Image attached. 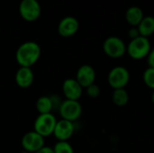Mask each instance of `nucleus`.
<instances>
[{
	"label": "nucleus",
	"mask_w": 154,
	"mask_h": 153,
	"mask_svg": "<svg viewBox=\"0 0 154 153\" xmlns=\"http://www.w3.org/2000/svg\"><path fill=\"white\" fill-rule=\"evenodd\" d=\"M41 47L35 41H25L22 43L16 52L15 60L20 67L32 68L41 57Z\"/></svg>",
	"instance_id": "nucleus-1"
},
{
	"label": "nucleus",
	"mask_w": 154,
	"mask_h": 153,
	"mask_svg": "<svg viewBox=\"0 0 154 153\" xmlns=\"http://www.w3.org/2000/svg\"><path fill=\"white\" fill-rule=\"evenodd\" d=\"M152 50L149 38L140 36L136 39L131 40L126 46V52L129 57L134 60H140L147 58Z\"/></svg>",
	"instance_id": "nucleus-2"
},
{
	"label": "nucleus",
	"mask_w": 154,
	"mask_h": 153,
	"mask_svg": "<svg viewBox=\"0 0 154 153\" xmlns=\"http://www.w3.org/2000/svg\"><path fill=\"white\" fill-rule=\"evenodd\" d=\"M57 119L52 114L39 115L33 124V131L42 137H49L53 134Z\"/></svg>",
	"instance_id": "nucleus-3"
},
{
	"label": "nucleus",
	"mask_w": 154,
	"mask_h": 153,
	"mask_svg": "<svg viewBox=\"0 0 154 153\" xmlns=\"http://www.w3.org/2000/svg\"><path fill=\"white\" fill-rule=\"evenodd\" d=\"M130 81V72L124 66H116L113 68L107 76L109 86L115 89L125 88Z\"/></svg>",
	"instance_id": "nucleus-4"
},
{
	"label": "nucleus",
	"mask_w": 154,
	"mask_h": 153,
	"mask_svg": "<svg viewBox=\"0 0 154 153\" xmlns=\"http://www.w3.org/2000/svg\"><path fill=\"white\" fill-rule=\"evenodd\" d=\"M105 54L111 59H120L126 53V44L117 36L106 38L103 43Z\"/></svg>",
	"instance_id": "nucleus-5"
},
{
	"label": "nucleus",
	"mask_w": 154,
	"mask_h": 153,
	"mask_svg": "<svg viewBox=\"0 0 154 153\" xmlns=\"http://www.w3.org/2000/svg\"><path fill=\"white\" fill-rule=\"evenodd\" d=\"M82 111H83L82 106L79 101L65 99L64 101H62L60 106L59 114L61 119L74 123L75 121L80 118L82 115Z\"/></svg>",
	"instance_id": "nucleus-6"
},
{
	"label": "nucleus",
	"mask_w": 154,
	"mask_h": 153,
	"mask_svg": "<svg viewBox=\"0 0 154 153\" xmlns=\"http://www.w3.org/2000/svg\"><path fill=\"white\" fill-rule=\"evenodd\" d=\"M41 5L37 0H22L19 5V14L26 22H34L41 15Z\"/></svg>",
	"instance_id": "nucleus-7"
},
{
	"label": "nucleus",
	"mask_w": 154,
	"mask_h": 153,
	"mask_svg": "<svg viewBox=\"0 0 154 153\" xmlns=\"http://www.w3.org/2000/svg\"><path fill=\"white\" fill-rule=\"evenodd\" d=\"M21 145L24 151L35 153L45 146V138L34 131L28 132L22 137Z\"/></svg>",
	"instance_id": "nucleus-8"
},
{
	"label": "nucleus",
	"mask_w": 154,
	"mask_h": 153,
	"mask_svg": "<svg viewBox=\"0 0 154 153\" xmlns=\"http://www.w3.org/2000/svg\"><path fill=\"white\" fill-rule=\"evenodd\" d=\"M75 132V126L74 123L60 119L57 121L53 136L58 142H68L73 135Z\"/></svg>",
	"instance_id": "nucleus-9"
},
{
	"label": "nucleus",
	"mask_w": 154,
	"mask_h": 153,
	"mask_svg": "<svg viewBox=\"0 0 154 153\" xmlns=\"http://www.w3.org/2000/svg\"><path fill=\"white\" fill-rule=\"evenodd\" d=\"M62 93L67 100L79 101L83 94V87L76 78H67L62 84Z\"/></svg>",
	"instance_id": "nucleus-10"
},
{
	"label": "nucleus",
	"mask_w": 154,
	"mask_h": 153,
	"mask_svg": "<svg viewBox=\"0 0 154 153\" xmlns=\"http://www.w3.org/2000/svg\"><path fill=\"white\" fill-rule=\"evenodd\" d=\"M79 29L78 19L73 16H66L62 18L58 25V32L61 37L69 38L75 35Z\"/></svg>",
	"instance_id": "nucleus-11"
},
{
	"label": "nucleus",
	"mask_w": 154,
	"mask_h": 153,
	"mask_svg": "<svg viewBox=\"0 0 154 153\" xmlns=\"http://www.w3.org/2000/svg\"><path fill=\"white\" fill-rule=\"evenodd\" d=\"M96 77L97 74L95 69L90 65L85 64L79 68L76 74V80L83 88H87L88 87L95 83Z\"/></svg>",
	"instance_id": "nucleus-12"
},
{
	"label": "nucleus",
	"mask_w": 154,
	"mask_h": 153,
	"mask_svg": "<svg viewBox=\"0 0 154 153\" xmlns=\"http://www.w3.org/2000/svg\"><path fill=\"white\" fill-rule=\"evenodd\" d=\"M15 83L21 88H28L30 87L34 80V74L31 68L20 67L15 73Z\"/></svg>",
	"instance_id": "nucleus-13"
},
{
	"label": "nucleus",
	"mask_w": 154,
	"mask_h": 153,
	"mask_svg": "<svg viewBox=\"0 0 154 153\" xmlns=\"http://www.w3.org/2000/svg\"><path fill=\"white\" fill-rule=\"evenodd\" d=\"M144 14L143 9L137 5L129 7L125 13V20L132 27H137L143 19Z\"/></svg>",
	"instance_id": "nucleus-14"
},
{
	"label": "nucleus",
	"mask_w": 154,
	"mask_h": 153,
	"mask_svg": "<svg viewBox=\"0 0 154 153\" xmlns=\"http://www.w3.org/2000/svg\"><path fill=\"white\" fill-rule=\"evenodd\" d=\"M140 35L143 37L149 38L154 33V17L153 16H144L142 22L137 26Z\"/></svg>",
	"instance_id": "nucleus-15"
},
{
	"label": "nucleus",
	"mask_w": 154,
	"mask_h": 153,
	"mask_svg": "<svg viewBox=\"0 0 154 153\" xmlns=\"http://www.w3.org/2000/svg\"><path fill=\"white\" fill-rule=\"evenodd\" d=\"M36 109L39 113V115H46V114H51L53 111V105L51 98V96H40L35 104Z\"/></svg>",
	"instance_id": "nucleus-16"
},
{
	"label": "nucleus",
	"mask_w": 154,
	"mask_h": 153,
	"mask_svg": "<svg viewBox=\"0 0 154 153\" xmlns=\"http://www.w3.org/2000/svg\"><path fill=\"white\" fill-rule=\"evenodd\" d=\"M112 100L116 106L119 107L125 106L129 102V94L125 88L115 89L112 95Z\"/></svg>",
	"instance_id": "nucleus-17"
},
{
	"label": "nucleus",
	"mask_w": 154,
	"mask_h": 153,
	"mask_svg": "<svg viewBox=\"0 0 154 153\" xmlns=\"http://www.w3.org/2000/svg\"><path fill=\"white\" fill-rule=\"evenodd\" d=\"M52 149L54 153H75L72 145L69 142H57Z\"/></svg>",
	"instance_id": "nucleus-18"
},
{
	"label": "nucleus",
	"mask_w": 154,
	"mask_h": 153,
	"mask_svg": "<svg viewBox=\"0 0 154 153\" xmlns=\"http://www.w3.org/2000/svg\"><path fill=\"white\" fill-rule=\"evenodd\" d=\"M143 79L144 84L151 89L154 90V69L148 67L143 75Z\"/></svg>",
	"instance_id": "nucleus-19"
},
{
	"label": "nucleus",
	"mask_w": 154,
	"mask_h": 153,
	"mask_svg": "<svg viewBox=\"0 0 154 153\" xmlns=\"http://www.w3.org/2000/svg\"><path fill=\"white\" fill-rule=\"evenodd\" d=\"M86 92H87V95L91 97V98H97L100 96L101 94V89L99 87V86H97V84H92L90 85L89 87H88L86 88Z\"/></svg>",
	"instance_id": "nucleus-20"
},
{
	"label": "nucleus",
	"mask_w": 154,
	"mask_h": 153,
	"mask_svg": "<svg viewBox=\"0 0 154 153\" xmlns=\"http://www.w3.org/2000/svg\"><path fill=\"white\" fill-rule=\"evenodd\" d=\"M128 35L130 37L131 40H134V39H136L138 37H140V32H139V30L137 27H132L129 32H128Z\"/></svg>",
	"instance_id": "nucleus-21"
},
{
	"label": "nucleus",
	"mask_w": 154,
	"mask_h": 153,
	"mask_svg": "<svg viewBox=\"0 0 154 153\" xmlns=\"http://www.w3.org/2000/svg\"><path fill=\"white\" fill-rule=\"evenodd\" d=\"M147 61H148L149 67L154 69V48L151 50V51H150V53H149V55L147 57Z\"/></svg>",
	"instance_id": "nucleus-22"
},
{
	"label": "nucleus",
	"mask_w": 154,
	"mask_h": 153,
	"mask_svg": "<svg viewBox=\"0 0 154 153\" xmlns=\"http://www.w3.org/2000/svg\"><path fill=\"white\" fill-rule=\"evenodd\" d=\"M35 153H54L53 149L49 147V146H44L42 149H40L39 151H37Z\"/></svg>",
	"instance_id": "nucleus-23"
},
{
	"label": "nucleus",
	"mask_w": 154,
	"mask_h": 153,
	"mask_svg": "<svg viewBox=\"0 0 154 153\" xmlns=\"http://www.w3.org/2000/svg\"><path fill=\"white\" fill-rule=\"evenodd\" d=\"M152 102L154 104V90H152Z\"/></svg>",
	"instance_id": "nucleus-24"
},
{
	"label": "nucleus",
	"mask_w": 154,
	"mask_h": 153,
	"mask_svg": "<svg viewBox=\"0 0 154 153\" xmlns=\"http://www.w3.org/2000/svg\"><path fill=\"white\" fill-rule=\"evenodd\" d=\"M21 153H30V152H28V151H23V152H21Z\"/></svg>",
	"instance_id": "nucleus-25"
}]
</instances>
